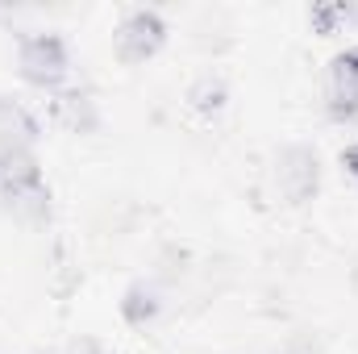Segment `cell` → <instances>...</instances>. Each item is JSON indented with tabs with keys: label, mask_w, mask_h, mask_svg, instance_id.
I'll use <instances>...</instances> for the list:
<instances>
[{
	"label": "cell",
	"mask_w": 358,
	"mask_h": 354,
	"mask_svg": "<svg viewBox=\"0 0 358 354\" xmlns=\"http://www.w3.org/2000/svg\"><path fill=\"white\" fill-rule=\"evenodd\" d=\"M346 167L358 176V146H350V150H346Z\"/></svg>",
	"instance_id": "obj_10"
},
{
	"label": "cell",
	"mask_w": 358,
	"mask_h": 354,
	"mask_svg": "<svg viewBox=\"0 0 358 354\" xmlns=\"http://www.w3.org/2000/svg\"><path fill=\"white\" fill-rule=\"evenodd\" d=\"M329 108L338 117H355L358 113V46L346 50L334 63V80H329Z\"/></svg>",
	"instance_id": "obj_4"
},
{
	"label": "cell",
	"mask_w": 358,
	"mask_h": 354,
	"mask_svg": "<svg viewBox=\"0 0 358 354\" xmlns=\"http://www.w3.org/2000/svg\"><path fill=\"white\" fill-rule=\"evenodd\" d=\"M29 138H34V117H29L17 100L0 96V150H8V146H29Z\"/></svg>",
	"instance_id": "obj_6"
},
{
	"label": "cell",
	"mask_w": 358,
	"mask_h": 354,
	"mask_svg": "<svg viewBox=\"0 0 358 354\" xmlns=\"http://www.w3.org/2000/svg\"><path fill=\"white\" fill-rule=\"evenodd\" d=\"M8 213L21 217V221H42L46 217V187L34 183V187H17V192H0Z\"/></svg>",
	"instance_id": "obj_7"
},
{
	"label": "cell",
	"mask_w": 358,
	"mask_h": 354,
	"mask_svg": "<svg viewBox=\"0 0 358 354\" xmlns=\"http://www.w3.org/2000/svg\"><path fill=\"white\" fill-rule=\"evenodd\" d=\"M159 42H163V21H159V13H150V8H134V13L117 25V50H121L129 63L155 55Z\"/></svg>",
	"instance_id": "obj_3"
},
{
	"label": "cell",
	"mask_w": 358,
	"mask_h": 354,
	"mask_svg": "<svg viewBox=\"0 0 358 354\" xmlns=\"http://www.w3.org/2000/svg\"><path fill=\"white\" fill-rule=\"evenodd\" d=\"M155 313H159V292H155L150 283H134V288L125 292V317H129L134 325H146Z\"/></svg>",
	"instance_id": "obj_8"
},
{
	"label": "cell",
	"mask_w": 358,
	"mask_h": 354,
	"mask_svg": "<svg viewBox=\"0 0 358 354\" xmlns=\"http://www.w3.org/2000/svg\"><path fill=\"white\" fill-rule=\"evenodd\" d=\"M55 117H59L71 134H88V129H96V100H92L88 92L71 88L55 100Z\"/></svg>",
	"instance_id": "obj_5"
},
{
	"label": "cell",
	"mask_w": 358,
	"mask_h": 354,
	"mask_svg": "<svg viewBox=\"0 0 358 354\" xmlns=\"http://www.w3.org/2000/svg\"><path fill=\"white\" fill-rule=\"evenodd\" d=\"M21 71L38 88H55L67 76V50L55 34H29L21 42Z\"/></svg>",
	"instance_id": "obj_1"
},
{
	"label": "cell",
	"mask_w": 358,
	"mask_h": 354,
	"mask_svg": "<svg viewBox=\"0 0 358 354\" xmlns=\"http://www.w3.org/2000/svg\"><path fill=\"white\" fill-rule=\"evenodd\" d=\"M317 155L313 150H304V146H287L283 155H279V163H275V183H279V192L287 196V200H308L313 192H317Z\"/></svg>",
	"instance_id": "obj_2"
},
{
	"label": "cell",
	"mask_w": 358,
	"mask_h": 354,
	"mask_svg": "<svg viewBox=\"0 0 358 354\" xmlns=\"http://www.w3.org/2000/svg\"><path fill=\"white\" fill-rule=\"evenodd\" d=\"M192 100H196L200 108H217V104L225 100V88H221V80H213V76H204V80L196 84V92H192Z\"/></svg>",
	"instance_id": "obj_9"
}]
</instances>
